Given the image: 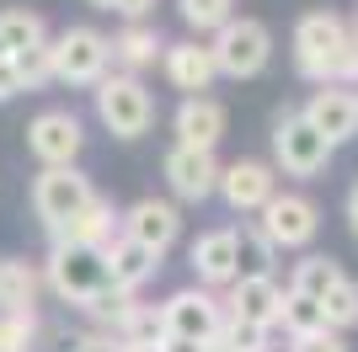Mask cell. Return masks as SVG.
Wrapping results in <instances>:
<instances>
[{
    "instance_id": "8992f818",
    "label": "cell",
    "mask_w": 358,
    "mask_h": 352,
    "mask_svg": "<svg viewBox=\"0 0 358 352\" xmlns=\"http://www.w3.org/2000/svg\"><path fill=\"white\" fill-rule=\"evenodd\" d=\"M91 198H96V187H91V176H80L75 166L38 171V182H32V208H38V219L48 224V235H59Z\"/></svg>"
},
{
    "instance_id": "603a6c76",
    "label": "cell",
    "mask_w": 358,
    "mask_h": 352,
    "mask_svg": "<svg viewBox=\"0 0 358 352\" xmlns=\"http://www.w3.org/2000/svg\"><path fill=\"white\" fill-rule=\"evenodd\" d=\"M348 272L331 256H305V262H294V278H289V293H305V299H327L337 283H343Z\"/></svg>"
},
{
    "instance_id": "83f0119b",
    "label": "cell",
    "mask_w": 358,
    "mask_h": 352,
    "mask_svg": "<svg viewBox=\"0 0 358 352\" xmlns=\"http://www.w3.org/2000/svg\"><path fill=\"white\" fill-rule=\"evenodd\" d=\"M321 315H327V331H337V337L353 331V325H358V283L343 278L327 299H321Z\"/></svg>"
},
{
    "instance_id": "e0dca14e",
    "label": "cell",
    "mask_w": 358,
    "mask_h": 352,
    "mask_svg": "<svg viewBox=\"0 0 358 352\" xmlns=\"http://www.w3.org/2000/svg\"><path fill=\"white\" fill-rule=\"evenodd\" d=\"M123 235V214L113 203H107V198H91L86 208H80V214H75L70 224H64L59 235H54V246H91V251H107L113 246V240H118Z\"/></svg>"
},
{
    "instance_id": "277c9868",
    "label": "cell",
    "mask_w": 358,
    "mask_h": 352,
    "mask_svg": "<svg viewBox=\"0 0 358 352\" xmlns=\"http://www.w3.org/2000/svg\"><path fill=\"white\" fill-rule=\"evenodd\" d=\"M48 54H54V80L64 86H96L113 64V43L96 27H64L59 38H48Z\"/></svg>"
},
{
    "instance_id": "ba28073f",
    "label": "cell",
    "mask_w": 358,
    "mask_h": 352,
    "mask_svg": "<svg viewBox=\"0 0 358 352\" xmlns=\"http://www.w3.org/2000/svg\"><path fill=\"white\" fill-rule=\"evenodd\" d=\"M257 230H262V240H268L273 251H299V246L315 240L321 214H315V203L305 192H278V198L257 214Z\"/></svg>"
},
{
    "instance_id": "4dcf8cb0",
    "label": "cell",
    "mask_w": 358,
    "mask_h": 352,
    "mask_svg": "<svg viewBox=\"0 0 358 352\" xmlns=\"http://www.w3.org/2000/svg\"><path fill=\"white\" fill-rule=\"evenodd\" d=\"M220 342L224 352H268V331H262V325H246V321H230V315H224V325H220Z\"/></svg>"
},
{
    "instance_id": "f1b7e54d",
    "label": "cell",
    "mask_w": 358,
    "mask_h": 352,
    "mask_svg": "<svg viewBox=\"0 0 358 352\" xmlns=\"http://www.w3.org/2000/svg\"><path fill=\"white\" fill-rule=\"evenodd\" d=\"M118 342H123V347H161V342H166L161 309H150V305H139L134 315H129V325H123V331H118Z\"/></svg>"
},
{
    "instance_id": "ac0fdd59",
    "label": "cell",
    "mask_w": 358,
    "mask_h": 352,
    "mask_svg": "<svg viewBox=\"0 0 358 352\" xmlns=\"http://www.w3.org/2000/svg\"><path fill=\"white\" fill-rule=\"evenodd\" d=\"M171 129H177L182 149H214L224 139V107L214 96H187L171 117Z\"/></svg>"
},
{
    "instance_id": "4fadbf2b",
    "label": "cell",
    "mask_w": 358,
    "mask_h": 352,
    "mask_svg": "<svg viewBox=\"0 0 358 352\" xmlns=\"http://www.w3.org/2000/svg\"><path fill=\"white\" fill-rule=\"evenodd\" d=\"M220 171L224 166L214 161V149H182V145L166 149V182L182 203H203L209 192H220Z\"/></svg>"
},
{
    "instance_id": "1f68e13d",
    "label": "cell",
    "mask_w": 358,
    "mask_h": 352,
    "mask_svg": "<svg viewBox=\"0 0 358 352\" xmlns=\"http://www.w3.org/2000/svg\"><path fill=\"white\" fill-rule=\"evenodd\" d=\"M38 337V309H22V315H0V352H27Z\"/></svg>"
},
{
    "instance_id": "f35d334b",
    "label": "cell",
    "mask_w": 358,
    "mask_h": 352,
    "mask_svg": "<svg viewBox=\"0 0 358 352\" xmlns=\"http://www.w3.org/2000/svg\"><path fill=\"white\" fill-rule=\"evenodd\" d=\"M348 224H353V235H358V182H353V192H348Z\"/></svg>"
},
{
    "instance_id": "60d3db41",
    "label": "cell",
    "mask_w": 358,
    "mask_h": 352,
    "mask_svg": "<svg viewBox=\"0 0 358 352\" xmlns=\"http://www.w3.org/2000/svg\"><path fill=\"white\" fill-rule=\"evenodd\" d=\"M86 6H96V11H113V6H118V0H86Z\"/></svg>"
},
{
    "instance_id": "ab89813d",
    "label": "cell",
    "mask_w": 358,
    "mask_h": 352,
    "mask_svg": "<svg viewBox=\"0 0 358 352\" xmlns=\"http://www.w3.org/2000/svg\"><path fill=\"white\" fill-rule=\"evenodd\" d=\"M161 352H203V347H193V342H161Z\"/></svg>"
},
{
    "instance_id": "74e56055",
    "label": "cell",
    "mask_w": 358,
    "mask_h": 352,
    "mask_svg": "<svg viewBox=\"0 0 358 352\" xmlns=\"http://www.w3.org/2000/svg\"><path fill=\"white\" fill-rule=\"evenodd\" d=\"M150 6H155V0H118L113 11H118V16H129V22H145V16H150Z\"/></svg>"
},
{
    "instance_id": "d6986e66",
    "label": "cell",
    "mask_w": 358,
    "mask_h": 352,
    "mask_svg": "<svg viewBox=\"0 0 358 352\" xmlns=\"http://www.w3.org/2000/svg\"><path fill=\"white\" fill-rule=\"evenodd\" d=\"M193 272L203 288H230L236 283V230H209L193 240Z\"/></svg>"
},
{
    "instance_id": "e575fe53",
    "label": "cell",
    "mask_w": 358,
    "mask_h": 352,
    "mask_svg": "<svg viewBox=\"0 0 358 352\" xmlns=\"http://www.w3.org/2000/svg\"><path fill=\"white\" fill-rule=\"evenodd\" d=\"M70 352H129L118 337H107V331H91V337H75Z\"/></svg>"
},
{
    "instance_id": "9c48e42d",
    "label": "cell",
    "mask_w": 358,
    "mask_h": 352,
    "mask_svg": "<svg viewBox=\"0 0 358 352\" xmlns=\"http://www.w3.org/2000/svg\"><path fill=\"white\" fill-rule=\"evenodd\" d=\"M273 161L284 166V176H315L327 171L331 145L305 123V112H284L278 129H273Z\"/></svg>"
},
{
    "instance_id": "ffe728a7",
    "label": "cell",
    "mask_w": 358,
    "mask_h": 352,
    "mask_svg": "<svg viewBox=\"0 0 358 352\" xmlns=\"http://www.w3.org/2000/svg\"><path fill=\"white\" fill-rule=\"evenodd\" d=\"M102 256H107V278H113V288H123V293H139V283H150V278H155V267H161V256H150V251L134 246L129 235H118Z\"/></svg>"
},
{
    "instance_id": "7bdbcfd3",
    "label": "cell",
    "mask_w": 358,
    "mask_h": 352,
    "mask_svg": "<svg viewBox=\"0 0 358 352\" xmlns=\"http://www.w3.org/2000/svg\"><path fill=\"white\" fill-rule=\"evenodd\" d=\"M129 352H161V347H129Z\"/></svg>"
},
{
    "instance_id": "b9f144b4",
    "label": "cell",
    "mask_w": 358,
    "mask_h": 352,
    "mask_svg": "<svg viewBox=\"0 0 358 352\" xmlns=\"http://www.w3.org/2000/svg\"><path fill=\"white\" fill-rule=\"evenodd\" d=\"M6 59H11V48H6V38H0V64H6Z\"/></svg>"
},
{
    "instance_id": "6da1fadb",
    "label": "cell",
    "mask_w": 358,
    "mask_h": 352,
    "mask_svg": "<svg viewBox=\"0 0 358 352\" xmlns=\"http://www.w3.org/2000/svg\"><path fill=\"white\" fill-rule=\"evenodd\" d=\"M348 43H353V27H348L343 16H331V11L299 16V27H294V64H299V75L315 80V86H337Z\"/></svg>"
},
{
    "instance_id": "2e32d148",
    "label": "cell",
    "mask_w": 358,
    "mask_h": 352,
    "mask_svg": "<svg viewBox=\"0 0 358 352\" xmlns=\"http://www.w3.org/2000/svg\"><path fill=\"white\" fill-rule=\"evenodd\" d=\"M161 70H166V80L177 91H187V96H203V91L214 86V54H209V43H166V54H161Z\"/></svg>"
},
{
    "instance_id": "8fae6325",
    "label": "cell",
    "mask_w": 358,
    "mask_h": 352,
    "mask_svg": "<svg viewBox=\"0 0 358 352\" xmlns=\"http://www.w3.org/2000/svg\"><path fill=\"white\" fill-rule=\"evenodd\" d=\"M220 198L236 214H262L278 198V176H273L268 161H230L220 171Z\"/></svg>"
},
{
    "instance_id": "f546056e",
    "label": "cell",
    "mask_w": 358,
    "mask_h": 352,
    "mask_svg": "<svg viewBox=\"0 0 358 352\" xmlns=\"http://www.w3.org/2000/svg\"><path fill=\"white\" fill-rule=\"evenodd\" d=\"M182 6V22L193 32H220L230 22V0H177Z\"/></svg>"
},
{
    "instance_id": "7a4b0ae2",
    "label": "cell",
    "mask_w": 358,
    "mask_h": 352,
    "mask_svg": "<svg viewBox=\"0 0 358 352\" xmlns=\"http://www.w3.org/2000/svg\"><path fill=\"white\" fill-rule=\"evenodd\" d=\"M43 278H48V288L59 293L64 305H75V309H86L96 293L113 288V278H107V256H102V251H91V246H64V240L48 251Z\"/></svg>"
},
{
    "instance_id": "7402d4cb",
    "label": "cell",
    "mask_w": 358,
    "mask_h": 352,
    "mask_svg": "<svg viewBox=\"0 0 358 352\" xmlns=\"http://www.w3.org/2000/svg\"><path fill=\"white\" fill-rule=\"evenodd\" d=\"M38 267L22 256H0V315H22L38 305Z\"/></svg>"
},
{
    "instance_id": "5bb4252c",
    "label": "cell",
    "mask_w": 358,
    "mask_h": 352,
    "mask_svg": "<svg viewBox=\"0 0 358 352\" xmlns=\"http://www.w3.org/2000/svg\"><path fill=\"white\" fill-rule=\"evenodd\" d=\"M305 123L337 149L343 139H353V133H358V96L348 86H321L310 102H305Z\"/></svg>"
},
{
    "instance_id": "7c38bea8",
    "label": "cell",
    "mask_w": 358,
    "mask_h": 352,
    "mask_svg": "<svg viewBox=\"0 0 358 352\" xmlns=\"http://www.w3.org/2000/svg\"><path fill=\"white\" fill-rule=\"evenodd\" d=\"M123 235H129L134 246H145L150 256H166L182 235V214H177V203H166V198H139V203L123 214Z\"/></svg>"
},
{
    "instance_id": "5b68a950",
    "label": "cell",
    "mask_w": 358,
    "mask_h": 352,
    "mask_svg": "<svg viewBox=\"0 0 358 352\" xmlns=\"http://www.w3.org/2000/svg\"><path fill=\"white\" fill-rule=\"evenodd\" d=\"M96 117L118 139H139L150 129V117H155V102H150L145 80L139 75H102L96 80Z\"/></svg>"
},
{
    "instance_id": "d4e9b609",
    "label": "cell",
    "mask_w": 358,
    "mask_h": 352,
    "mask_svg": "<svg viewBox=\"0 0 358 352\" xmlns=\"http://www.w3.org/2000/svg\"><path fill=\"white\" fill-rule=\"evenodd\" d=\"M278 325L289 337H321L327 331V315H321V299H305V293L284 288V309H278Z\"/></svg>"
},
{
    "instance_id": "4316f807",
    "label": "cell",
    "mask_w": 358,
    "mask_h": 352,
    "mask_svg": "<svg viewBox=\"0 0 358 352\" xmlns=\"http://www.w3.org/2000/svg\"><path fill=\"white\" fill-rule=\"evenodd\" d=\"M134 309H139V299H134V293H123V288H107V293H96V299L86 305V315H91V321H102V325H107V337H118L123 325H129V315H134Z\"/></svg>"
},
{
    "instance_id": "d6a6232c",
    "label": "cell",
    "mask_w": 358,
    "mask_h": 352,
    "mask_svg": "<svg viewBox=\"0 0 358 352\" xmlns=\"http://www.w3.org/2000/svg\"><path fill=\"white\" fill-rule=\"evenodd\" d=\"M11 64H16V80H22V91H32V86H43V80H54V54H48V43H43V48H27V54H16Z\"/></svg>"
},
{
    "instance_id": "484cf974",
    "label": "cell",
    "mask_w": 358,
    "mask_h": 352,
    "mask_svg": "<svg viewBox=\"0 0 358 352\" xmlns=\"http://www.w3.org/2000/svg\"><path fill=\"white\" fill-rule=\"evenodd\" d=\"M0 38H6V48H11V59L48 43L43 16H38V11H0Z\"/></svg>"
},
{
    "instance_id": "52a82bcc",
    "label": "cell",
    "mask_w": 358,
    "mask_h": 352,
    "mask_svg": "<svg viewBox=\"0 0 358 352\" xmlns=\"http://www.w3.org/2000/svg\"><path fill=\"white\" fill-rule=\"evenodd\" d=\"M161 325L166 342H193V347H209L224 325V305L209 288H182L161 305Z\"/></svg>"
},
{
    "instance_id": "44dd1931",
    "label": "cell",
    "mask_w": 358,
    "mask_h": 352,
    "mask_svg": "<svg viewBox=\"0 0 358 352\" xmlns=\"http://www.w3.org/2000/svg\"><path fill=\"white\" fill-rule=\"evenodd\" d=\"M113 43V64H123V75H139L145 64H155V59L166 54L161 32L145 27V22H129V27L118 32V38H107Z\"/></svg>"
},
{
    "instance_id": "cb8c5ba5",
    "label": "cell",
    "mask_w": 358,
    "mask_h": 352,
    "mask_svg": "<svg viewBox=\"0 0 358 352\" xmlns=\"http://www.w3.org/2000/svg\"><path fill=\"white\" fill-rule=\"evenodd\" d=\"M241 278H273V246L262 240L257 224H241L236 230V283Z\"/></svg>"
},
{
    "instance_id": "8d00e7d4",
    "label": "cell",
    "mask_w": 358,
    "mask_h": 352,
    "mask_svg": "<svg viewBox=\"0 0 358 352\" xmlns=\"http://www.w3.org/2000/svg\"><path fill=\"white\" fill-rule=\"evenodd\" d=\"M16 91H22V80H16V64L6 59V64H0V102H11Z\"/></svg>"
},
{
    "instance_id": "ee69618b",
    "label": "cell",
    "mask_w": 358,
    "mask_h": 352,
    "mask_svg": "<svg viewBox=\"0 0 358 352\" xmlns=\"http://www.w3.org/2000/svg\"><path fill=\"white\" fill-rule=\"evenodd\" d=\"M353 38H358V16H353Z\"/></svg>"
},
{
    "instance_id": "3957f363",
    "label": "cell",
    "mask_w": 358,
    "mask_h": 352,
    "mask_svg": "<svg viewBox=\"0 0 358 352\" xmlns=\"http://www.w3.org/2000/svg\"><path fill=\"white\" fill-rule=\"evenodd\" d=\"M214 70L220 75H236V80H252V75L268 70V54H273V32L252 16H230L220 32H214Z\"/></svg>"
},
{
    "instance_id": "30bf717a",
    "label": "cell",
    "mask_w": 358,
    "mask_h": 352,
    "mask_svg": "<svg viewBox=\"0 0 358 352\" xmlns=\"http://www.w3.org/2000/svg\"><path fill=\"white\" fill-rule=\"evenodd\" d=\"M80 145H86V133H80V117H75L70 107H48V112H38L27 123V149L43 161V171H54V166H75Z\"/></svg>"
},
{
    "instance_id": "f6af8a7d",
    "label": "cell",
    "mask_w": 358,
    "mask_h": 352,
    "mask_svg": "<svg viewBox=\"0 0 358 352\" xmlns=\"http://www.w3.org/2000/svg\"><path fill=\"white\" fill-rule=\"evenodd\" d=\"M353 96H358V91H353Z\"/></svg>"
},
{
    "instance_id": "9a60e30c",
    "label": "cell",
    "mask_w": 358,
    "mask_h": 352,
    "mask_svg": "<svg viewBox=\"0 0 358 352\" xmlns=\"http://www.w3.org/2000/svg\"><path fill=\"white\" fill-rule=\"evenodd\" d=\"M220 305H224L230 321L273 331V325H278V309H284V288H278V278H241V283H230V299H220Z\"/></svg>"
},
{
    "instance_id": "d590c367",
    "label": "cell",
    "mask_w": 358,
    "mask_h": 352,
    "mask_svg": "<svg viewBox=\"0 0 358 352\" xmlns=\"http://www.w3.org/2000/svg\"><path fill=\"white\" fill-rule=\"evenodd\" d=\"M337 86H353L358 91V38L348 43V54H343V75H337Z\"/></svg>"
},
{
    "instance_id": "836d02e7",
    "label": "cell",
    "mask_w": 358,
    "mask_h": 352,
    "mask_svg": "<svg viewBox=\"0 0 358 352\" xmlns=\"http://www.w3.org/2000/svg\"><path fill=\"white\" fill-rule=\"evenodd\" d=\"M289 352H348V342L337 331H321V337H294Z\"/></svg>"
}]
</instances>
